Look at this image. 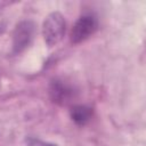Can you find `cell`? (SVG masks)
I'll list each match as a JSON object with an SVG mask.
<instances>
[{
  "label": "cell",
  "instance_id": "cell-1",
  "mask_svg": "<svg viewBox=\"0 0 146 146\" xmlns=\"http://www.w3.org/2000/svg\"><path fill=\"white\" fill-rule=\"evenodd\" d=\"M66 32L65 17L59 11L50 13L42 23V36L48 47L58 44Z\"/></svg>",
  "mask_w": 146,
  "mask_h": 146
},
{
  "label": "cell",
  "instance_id": "cell-2",
  "mask_svg": "<svg viewBox=\"0 0 146 146\" xmlns=\"http://www.w3.org/2000/svg\"><path fill=\"white\" fill-rule=\"evenodd\" d=\"M97 29H98L97 17L94 14H83L74 23L70 33V40L73 44H79L86 41L87 39H89L91 35H94Z\"/></svg>",
  "mask_w": 146,
  "mask_h": 146
},
{
  "label": "cell",
  "instance_id": "cell-3",
  "mask_svg": "<svg viewBox=\"0 0 146 146\" xmlns=\"http://www.w3.org/2000/svg\"><path fill=\"white\" fill-rule=\"evenodd\" d=\"M35 32V25L32 21H22L19 22L13 32L11 47L14 54H21L26 50L33 41Z\"/></svg>",
  "mask_w": 146,
  "mask_h": 146
},
{
  "label": "cell",
  "instance_id": "cell-4",
  "mask_svg": "<svg viewBox=\"0 0 146 146\" xmlns=\"http://www.w3.org/2000/svg\"><path fill=\"white\" fill-rule=\"evenodd\" d=\"M50 99L58 105H66L74 98L73 88L63 80L55 79L49 84Z\"/></svg>",
  "mask_w": 146,
  "mask_h": 146
},
{
  "label": "cell",
  "instance_id": "cell-5",
  "mask_svg": "<svg viewBox=\"0 0 146 146\" xmlns=\"http://www.w3.org/2000/svg\"><path fill=\"white\" fill-rule=\"evenodd\" d=\"M70 115L72 121L75 122L78 125H84L91 120L92 110L86 105H75L71 108Z\"/></svg>",
  "mask_w": 146,
  "mask_h": 146
},
{
  "label": "cell",
  "instance_id": "cell-6",
  "mask_svg": "<svg viewBox=\"0 0 146 146\" xmlns=\"http://www.w3.org/2000/svg\"><path fill=\"white\" fill-rule=\"evenodd\" d=\"M27 146H57L54 143H49V141H43L36 138H31L27 141Z\"/></svg>",
  "mask_w": 146,
  "mask_h": 146
}]
</instances>
